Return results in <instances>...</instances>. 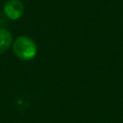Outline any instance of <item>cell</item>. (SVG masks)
Segmentation results:
<instances>
[{"label": "cell", "mask_w": 123, "mask_h": 123, "mask_svg": "<svg viewBox=\"0 0 123 123\" xmlns=\"http://www.w3.org/2000/svg\"><path fill=\"white\" fill-rule=\"evenodd\" d=\"M12 50L18 59L25 62L33 60L37 51L35 41L26 36H20L15 38L12 44Z\"/></svg>", "instance_id": "1"}, {"label": "cell", "mask_w": 123, "mask_h": 123, "mask_svg": "<svg viewBox=\"0 0 123 123\" xmlns=\"http://www.w3.org/2000/svg\"><path fill=\"white\" fill-rule=\"evenodd\" d=\"M4 13L9 19H19L24 13V6L20 0H8L4 5Z\"/></svg>", "instance_id": "2"}, {"label": "cell", "mask_w": 123, "mask_h": 123, "mask_svg": "<svg viewBox=\"0 0 123 123\" xmlns=\"http://www.w3.org/2000/svg\"><path fill=\"white\" fill-rule=\"evenodd\" d=\"M12 42V36L5 28H0V55L5 53Z\"/></svg>", "instance_id": "3"}]
</instances>
